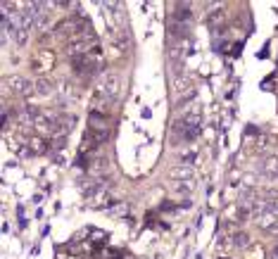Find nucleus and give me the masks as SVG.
<instances>
[{
    "instance_id": "f257e3e1",
    "label": "nucleus",
    "mask_w": 278,
    "mask_h": 259,
    "mask_svg": "<svg viewBox=\"0 0 278 259\" xmlns=\"http://www.w3.org/2000/svg\"><path fill=\"white\" fill-rule=\"evenodd\" d=\"M103 67V57H100V48L91 55H83V57H74L71 60V69H74V74H79L83 79H91L95 76L98 71Z\"/></svg>"
},
{
    "instance_id": "f03ea898",
    "label": "nucleus",
    "mask_w": 278,
    "mask_h": 259,
    "mask_svg": "<svg viewBox=\"0 0 278 259\" xmlns=\"http://www.w3.org/2000/svg\"><path fill=\"white\" fill-rule=\"evenodd\" d=\"M105 14H107V22H109V36H119V33H129L126 29V10L121 2H105Z\"/></svg>"
},
{
    "instance_id": "7ed1b4c3",
    "label": "nucleus",
    "mask_w": 278,
    "mask_h": 259,
    "mask_svg": "<svg viewBox=\"0 0 278 259\" xmlns=\"http://www.w3.org/2000/svg\"><path fill=\"white\" fill-rule=\"evenodd\" d=\"M88 133H91L98 143H105L109 133H112V122L107 114H98V112H91V119H88Z\"/></svg>"
},
{
    "instance_id": "20e7f679",
    "label": "nucleus",
    "mask_w": 278,
    "mask_h": 259,
    "mask_svg": "<svg viewBox=\"0 0 278 259\" xmlns=\"http://www.w3.org/2000/svg\"><path fill=\"white\" fill-rule=\"evenodd\" d=\"M119 91H121L119 74H117V71H105V74L100 76V81H98V91H95V93L109 97V100H117V97H119Z\"/></svg>"
},
{
    "instance_id": "39448f33",
    "label": "nucleus",
    "mask_w": 278,
    "mask_h": 259,
    "mask_svg": "<svg viewBox=\"0 0 278 259\" xmlns=\"http://www.w3.org/2000/svg\"><path fill=\"white\" fill-rule=\"evenodd\" d=\"M100 45H98V38H95V33H86V36H81V38H74V41L69 43V55H71V60L74 57H83V55H91L95 53Z\"/></svg>"
},
{
    "instance_id": "423d86ee",
    "label": "nucleus",
    "mask_w": 278,
    "mask_h": 259,
    "mask_svg": "<svg viewBox=\"0 0 278 259\" xmlns=\"http://www.w3.org/2000/svg\"><path fill=\"white\" fill-rule=\"evenodd\" d=\"M5 83L10 86V91H14L17 96H34L36 93V86L27 79H22V76H7Z\"/></svg>"
},
{
    "instance_id": "0eeeda50",
    "label": "nucleus",
    "mask_w": 278,
    "mask_h": 259,
    "mask_svg": "<svg viewBox=\"0 0 278 259\" xmlns=\"http://www.w3.org/2000/svg\"><path fill=\"white\" fill-rule=\"evenodd\" d=\"M169 178L174 183H183V186H193V171L188 164H181V166H174L169 169Z\"/></svg>"
},
{
    "instance_id": "6e6552de",
    "label": "nucleus",
    "mask_w": 278,
    "mask_h": 259,
    "mask_svg": "<svg viewBox=\"0 0 278 259\" xmlns=\"http://www.w3.org/2000/svg\"><path fill=\"white\" fill-rule=\"evenodd\" d=\"M193 17V10L188 2H174V10H172V22L176 24H188Z\"/></svg>"
},
{
    "instance_id": "1a4fd4ad",
    "label": "nucleus",
    "mask_w": 278,
    "mask_h": 259,
    "mask_svg": "<svg viewBox=\"0 0 278 259\" xmlns=\"http://www.w3.org/2000/svg\"><path fill=\"white\" fill-rule=\"evenodd\" d=\"M50 67H55V55L50 53V50H40V53L34 57V69L48 71Z\"/></svg>"
},
{
    "instance_id": "9d476101",
    "label": "nucleus",
    "mask_w": 278,
    "mask_h": 259,
    "mask_svg": "<svg viewBox=\"0 0 278 259\" xmlns=\"http://www.w3.org/2000/svg\"><path fill=\"white\" fill-rule=\"evenodd\" d=\"M112 102H114V100H109V97L95 93V97L91 100L93 112H98V114H107V117H109V112H112Z\"/></svg>"
},
{
    "instance_id": "9b49d317",
    "label": "nucleus",
    "mask_w": 278,
    "mask_h": 259,
    "mask_svg": "<svg viewBox=\"0 0 278 259\" xmlns=\"http://www.w3.org/2000/svg\"><path fill=\"white\" fill-rule=\"evenodd\" d=\"M262 171H264L266 178H278V160H276V157H269V160H264V164H262Z\"/></svg>"
},
{
    "instance_id": "f8f14e48",
    "label": "nucleus",
    "mask_w": 278,
    "mask_h": 259,
    "mask_svg": "<svg viewBox=\"0 0 278 259\" xmlns=\"http://www.w3.org/2000/svg\"><path fill=\"white\" fill-rule=\"evenodd\" d=\"M29 150H31V155H43V152H48V148L50 145H45V140L43 138H29Z\"/></svg>"
},
{
    "instance_id": "ddd939ff",
    "label": "nucleus",
    "mask_w": 278,
    "mask_h": 259,
    "mask_svg": "<svg viewBox=\"0 0 278 259\" xmlns=\"http://www.w3.org/2000/svg\"><path fill=\"white\" fill-rule=\"evenodd\" d=\"M34 86H36V93H38V96H50V93H55L53 83H50V81H45V79H40V81H36Z\"/></svg>"
},
{
    "instance_id": "4468645a",
    "label": "nucleus",
    "mask_w": 278,
    "mask_h": 259,
    "mask_svg": "<svg viewBox=\"0 0 278 259\" xmlns=\"http://www.w3.org/2000/svg\"><path fill=\"white\" fill-rule=\"evenodd\" d=\"M238 247H247L250 245V235L247 233H236V240H233Z\"/></svg>"
},
{
    "instance_id": "2eb2a0df",
    "label": "nucleus",
    "mask_w": 278,
    "mask_h": 259,
    "mask_svg": "<svg viewBox=\"0 0 278 259\" xmlns=\"http://www.w3.org/2000/svg\"><path fill=\"white\" fill-rule=\"evenodd\" d=\"M195 157H198V152H195V150H190V152H185V155H183V162H185V164H188V160H195Z\"/></svg>"
},
{
    "instance_id": "dca6fc26",
    "label": "nucleus",
    "mask_w": 278,
    "mask_h": 259,
    "mask_svg": "<svg viewBox=\"0 0 278 259\" xmlns=\"http://www.w3.org/2000/svg\"><path fill=\"white\" fill-rule=\"evenodd\" d=\"M240 48H243V43H236L233 45V55H240Z\"/></svg>"
},
{
    "instance_id": "f3484780",
    "label": "nucleus",
    "mask_w": 278,
    "mask_h": 259,
    "mask_svg": "<svg viewBox=\"0 0 278 259\" xmlns=\"http://www.w3.org/2000/svg\"><path fill=\"white\" fill-rule=\"evenodd\" d=\"M221 259H226V257H221Z\"/></svg>"
}]
</instances>
